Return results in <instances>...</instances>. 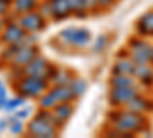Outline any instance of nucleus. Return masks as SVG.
Segmentation results:
<instances>
[{
	"mask_svg": "<svg viewBox=\"0 0 153 138\" xmlns=\"http://www.w3.org/2000/svg\"><path fill=\"white\" fill-rule=\"evenodd\" d=\"M31 112H32V107L22 109V110H19L17 114H16V118H19V120H25V118H28V117L31 115Z\"/></svg>",
	"mask_w": 153,
	"mask_h": 138,
	"instance_id": "nucleus-29",
	"label": "nucleus"
},
{
	"mask_svg": "<svg viewBox=\"0 0 153 138\" xmlns=\"http://www.w3.org/2000/svg\"><path fill=\"white\" fill-rule=\"evenodd\" d=\"M133 75H135L139 81L147 83V84H150V83L153 81V69H152L149 65H136Z\"/></svg>",
	"mask_w": 153,
	"mask_h": 138,
	"instance_id": "nucleus-17",
	"label": "nucleus"
},
{
	"mask_svg": "<svg viewBox=\"0 0 153 138\" xmlns=\"http://www.w3.org/2000/svg\"><path fill=\"white\" fill-rule=\"evenodd\" d=\"M107 37L106 35H100L98 39L95 40V43H94V46H92V51L94 52H103L104 51V48L107 46Z\"/></svg>",
	"mask_w": 153,
	"mask_h": 138,
	"instance_id": "nucleus-25",
	"label": "nucleus"
},
{
	"mask_svg": "<svg viewBox=\"0 0 153 138\" xmlns=\"http://www.w3.org/2000/svg\"><path fill=\"white\" fill-rule=\"evenodd\" d=\"M98 2V8L100 9H107L113 5V0H97Z\"/></svg>",
	"mask_w": 153,
	"mask_h": 138,
	"instance_id": "nucleus-31",
	"label": "nucleus"
},
{
	"mask_svg": "<svg viewBox=\"0 0 153 138\" xmlns=\"http://www.w3.org/2000/svg\"><path fill=\"white\" fill-rule=\"evenodd\" d=\"M109 84L112 87H123V86H133L135 84V78L132 75L127 74H113L112 78L109 80Z\"/></svg>",
	"mask_w": 153,
	"mask_h": 138,
	"instance_id": "nucleus-19",
	"label": "nucleus"
},
{
	"mask_svg": "<svg viewBox=\"0 0 153 138\" xmlns=\"http://www.w3.org/2000/svg\"><path fill=\"white\" fill-rule=\"evenodd\" d=\"M91 31L86 28H66L57 34V40L68 48H84L91 43Z\"/></svg>",
	"mask_w": 153,
	"mask_h": 138,
	"instance_id": "nucleus-3",
	"label": "nucleus"
},
{
	"mask_svg": "<svg viewBox=\"0 0 153 138\" xmlns=\"http://www.w3.org/2000/svg\"><path fill=\"white\" fill-rule=\"evenodd\" d=\"M52 114H54V117L57 118V121L61 124H65L66 121H69L71 120V117L74 115V106H72V101H69V103H58V104H55L52 109Z\"/></svg>",
	"mask_w": 153,
	"mask_h": 138,
	"instance_id": "nucleus-12",
	"label": "nucleus"
},
{
	"mask_svg": "<svg viewBox=\"0 0 153 138\" xmlns=\"http://www.w3.org/2000/svg\"><path fill=\"white\" fill-rule=\"evenodd\" d=\"M49 92L52 94L57 104L58 103H69V101H72V100H75L69 84H54L52 89H49Z\"/></svg>",
	"mask_w": 153,
	"mask_h": 138,
	"instance_id": "nucleus-13",
	"label": "nucleus"
},
{
	"mask_svg": "<svg viewBox=\"0 0 153 138\" xmlns=\"http://www.w3.org/2000/svg\"><path fill=\"white\" fill-rule=\"evenodd\" d=\"M17 23L20 26L26 31L28 34H37L40 32L42 29H45V25H46V17L42 16L40 11H31L26 12V14H22L17 20Z\"/></svg>",
	"mask_w": 153,
	"mask_h": 138,
	"instance_id": "nucleus-7",
	"label": "nucleus"
},
{
	"mask_svg": "<svg viewBox=\"0 0 153 138\" xmlns=\"http://www.w3.org/2000/svg\"><path fill=\"white\" fill-rule=\"evenodd\" d=\"M37 55H38L37 46H35L32 42H26V43H23V45L17 49V52L11 57L9 63H11L12 69H23V68L26 66L34 57H37Z\"/></svg>",
	"mask_w": 153,
	"mask_h": 138,
	"instance_id": "nucleus-6",
	"label": "nucleus"
},
{
	"mask_svg": "<svg viewBox=\"0 0 153 138\" xmlns=\"http://www.w3.org/2000/svg\"><path fill=\"white\" fill-rule=\"evenodd\" d=\"M11 5H12L11 0H0V17H5L8 14L11 9Z\"/></svg>",
	"mask_w": 153,
	"mask_h": 138,
	"instance_id": "nucleus-26",
	"label": "nucleus"
},
{
	"mask_svg": "<svg viewBox=\"0 0 153 138\" xmlns=\"http://www.w3.org/2000/svg\"><path fill=\"white\" fill-rule=\"evenodd\" d=\"M54 20H65L71 16V6L68 0H48Z\"/></svg>",
	"mask_w": 153,
	"mask_h": 138,
	"instance_id": "nucleus-11",
	"label": "nucleus"
},
{
	"mask_svg": "<svg viewBox=\"0 0 153 138\" xmlns=\"http://www.w3.org/2000/svg\"><path fill=\"white\" fill-rule=\"evenodd\" d=\"M69 87L74 94V98H80L86 91H87V83L83 80V78H78V77H74L69 83Z\"/></svg>",
	"mask_w": 153,
	"mask_h": 138,
	"instance_id": "nucleus-21",
	"label": "nucleus"
},
{
	"mask_svg": "<svg viewBox=\"0 0 153 138\" xmlns=\"http://www.w3.org/2000/svg\"><path fill=\"white\" fill-rule=\"evenodd\" d=\"M19 71L22 74V77L23 75H31V77H38V78H43V80L49 81L54 71H55V66L51 65L45 57L37 55L23 69H19Z\"/></svg>",
	"mask_w": 153,
	"mask_h": 138,
	"instance_id": "nucleus-5",
	"label": "nucleus"
},
{
	"mask_svg": "<svg viewBox=\"0 0 153 138\" xmlns=\"http://www.w3.org/2000/svg\"><path fill=\"white\" fill-rule=\"evenodd\" d=\"M37 6H38L37 0H14L12 5H11V8L14 9V12H17L19 16L34 11Z\"/></svg>",
	"mask_w": 153,
	"mask_h": 138,
	"instance_id": "nucleus-15",
	"label": "nucleus"
},
{
	"mask_svg": "<svg viewBox=\"0 0 153 138\" xmlns=\"http://www.w3.org/2000/svg\"><path fill=\"white\" fill-rule=\"evenodd\" d=\"M127 107H129V110H133V112H138V114H144V112L149 109V103L147 100L141 98L139 95H135L129 103L126 104Z\"/></svg>",
	"mask_w": 153,
	"mask_h": 138,
	"instance_id": "nucleus-20",
	"label": "nucleus"
},
{
	"mask_svg": "<svg viewBox=\"0 0 153 138\" xmlns=\"http://www.w3.org/2000/svg\"><path fill=\"white\" fill-rule=\"evenodd\" d=\"M71 6V14L76 17H86L87 16V8L84 0H68Z\"/></svg>",
	"mask_w": 153,
	"mask_h": 138,
	"instance_id": "nucleus-22",
	"label": "nucleus"
},
{
	"mask_svg": "<svg viewBox=\"0 0 153 138\" xmlns=\"http://www.w3.org/2000/svg\"><path fill=\"white\" fill-rule=\"evenodd\" d=\"M3 28H5V20L0 17V34H2V31H3Z\"/></svg>",
	"mask_w": 153,
	"mask_h": 138,
	"instance_id": "nucleus-33",
	"label": "nucleus"
},
{
	"mask_svg": "<svg viewBox=\"0 0 153 138\" xmlns=\"http://www.w3.org/2000/svg\"><path fill=\"white\" fill-rule=\"evenodd\" d=\"M135 63L130 60H117L115 61V65H113V69L112 72L113 74H127V75H133L135 72Z\"/></svg>",
	"mask_w": 153,
	"mask_h": 138,
	"instance_id": "nucleus-18",
	"label": "nucleus"
},
{
	"mask_svg": "<svg viewBox=\"0 0 153 138\" xmlns=\"http://www.w3.org/2000/svg\"><path fill=\"white\" fill-rule=\"evenodd\" d=\"M138 87L133 86H123V87H110V92H109V101L113 106H123L127 104L130 100L138 95Z\"/></svg>",
	"mask_w": 153,
	"mask_h": 138,
	"instance_id": "nucleus-9",
	"label": "nucleus"
},
{
	"mask_svg": "<svg viewBox=\"0 0 153 138\" xmlns=\"http://www.w3.org/2000/svg\"><path fill=\"white\" fill-rule=\"evenodd\" d=\"M130 58L135 65H149L153 58V48L146 42L136 40L130 43Z\"/></svg>",
	"mask_w": 153,
	"mask_h": 138,
	"instance_id": "nucleus-8",
	"label": "nucleus"
},
{
	"mask_svg": "<svg viewBox=\"0 0 153 138\" xmlns=\"http://www.w3.org/2000/svg\"><path fill=\"white\" fill-rule=\"evenodd\" d=\"M61 124L57 121L51 109H42L37 115L29 121L26 134L29 137H40V138H54L58 135Z\"/></svg>",
	"mask_w": 153,
	"mask_h": 138,
	"instance_id": "nucleus-1",
	"label": "nucleus"
},
{
	"mask_svg": "<svg viewBox=\"0 0 153 138\" xmlns=\"http://www.w3.org/2000/svg\"><path fill=\"white\" fill-rule=\"evenodd\" d=\"M0 35H2V42L5 45H17V43H23L26 40L28 32L19 23H9V25H5Z\"/></svg>",
	"mask_w": 153,
	"mask_h": 138,
	"instance_id": "nucleus-10",
	"label": "nucleus"
},
{
	"mask_svg": "<svg viewBox=\"0 0 153 138\" xmlns=\"http://www.w3.org/2000/svg\"><path fill=\"white\" fill-rule=\"evenodd\" d=\"M9 131H11V134H12V135H20V134L25 131V126H23L22 120H19V118H16V117H14V120H11Z\"/></svg>",
	"mask_w": 153,
	"mask_h": 138,
	"instance_id": "nucleus-24",
	"label": "nucleus"
},
{
	"mask_svg": "<svg viewBox=\"0 0 153 138\" xmlns=\"http://www.w3.org/2000/svg\"><path fill=\"white\" fill-rule=\"evenodd\" d=\"M8 101V95H6V89L2 86L0 87V109H5V104Z\"/></svg>",
	"mask_w": 153,
	"mask_h": 138,
	"instance_id": "nucleus-30",
	"label": "nucleus"
},
{
	"mask_svg": "<svg viewBox=\"0 0 153 138\" xmlns=\"http://www.w3.org/2000/svg\"><path fill=\"white\" fill-rule=\"evenodd\" d=\"M84 3H86V8H87V12H95L98 8V2L97 0H84Z\"/></svg>",
	"mask_w": 153,
	"mask_h": 138,
	"instance_id": "nucleus-28",
	"label": "nucleus"
},
{
	"mask_svg": "<svg viewBox=\"0 0 153 138\" xmlns=\"http://www.w3.org/2000/svg\"><path fill=\"white\" fill-rule=\"evenodd\" d=\"M8 128V121L6 120H0V132H3Z\"/></svg>",
	"mask_w": 153,
	"mask_h": 138,
	"instance_id": "nucleus-32",
	"label": "nucleus"
},
{
	"mask_svg": "<svg viewBox=\"0 0 153 138\" xmlns=\"http://www.w3.org/2000/svg\"><path fill=\"white\" fill-rule=\"evenodd\" d=\"M143 114H138L133 110H124L120 112L117 118L112 120V128L115 134L118 135H130L133 132H139L143 129Z\"/></svg>",
	"mask_w": 153,
	"mask_h": 138,
	"instance_id": "nucleus-2",
	"label": "nucleus"
},
{
	"mask_svg": "<svg viewBox=\"0 0 153 138\" xmlns=\"http://www.w3.org/2000/svg\"><path fill=\"white\" fill-rule=\"evenodd\" d=\"M38 11L42 12L43 17H46V19L51 17V19H52V11H51V6H49V2H48V0H46L45 3H42V6H40V9H38Z\"/></svg>",
	"mask_w": 153,
	"mask_h": 138,
	"instance_id": "nucleus-27",
	"label": "nucleus"
},
{
	"mask_svg": "<svg viewBox=\"0 0 153 138\" xmlns=\"http://www.w3.org/2000/svg\"><path fill=\"white\" fill-rule=\"evenodd\" d=\"M136 29L143 35H153V12H147L138 20Z\"/></svg>",
	"mask_w": 153,
	"mask_h": 138,
	"instance_id": "nucleus-14",
	"label": "nucleus"
},
{
	"mask_svg": "<svg viewBox=\"0 0 153 138\" xmlns=\"http://www.w3.org/2000/svg\"><path fill=\"white\" fill-rule=\"evenodd\" d=\"M25 101H26V98H25L23 95H17L16 98L8 100L6 104H5V109H6L8 112H11V110H16L17 107H20L22 104H25Z\"/></svg>",
	"mask_w": 153,
	"mask_h": 138,
	"instance_id": "nucleus-23",
	"label": "nucleus"
},
{
	"mask_svg": "<svg viewBox=\"0 0 153 138\" xmlns=\"http://www.w3.org/2000/svg\"><path fill=\"white\" fill-rule=\"evenodd\" d=\"M72 78H74V74L69 69H66V68H61V69L55 68V71H54V74H52V77H51L49 81L52 84H69Z\"/></svg>",
	"mask_w": 153,
	"mask_h": 138,
	"instance_id": "nucleus-16",
	"label": "nucleus"
},
{
	"mask_svg": "<svg viewBox=\"0 0 153 138\" xmlns=\"http://www.w3.org/2000/svg\"><path fill=\"white\" fill-rule=\"evenodd\" d=\"M49 81L38 78V77H31V75H23L17 81V94L23 95L25 98H40L46 91H48Z\"/></svg>",
	"mask_w": 153,
	"mask_h": 138,
	"instance_id": "nucleus-4",
	"label": "nucleus"
}]
</instances>
